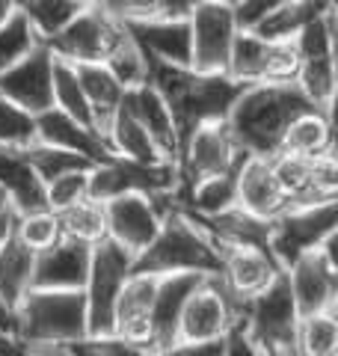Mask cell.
Masks as SVG:
<instances>
[{
    "label": "cell",
    "mask_w": 338,
    "mask_h": 356,
    "mask_svg": "<svg viewBox=\"0 0 338 356\" xmlns=\"http://www.w3.org/2000/svg\"><path fill=\"white\" fill-rule=\"evenodd\" d=\"M145 60L190 69V21H137L122 24Z\"/></svg>",
    "instance_id": "7402d4cb"
},
{
    "label": "cell",
    "mask_w": 338,
    "mask_h": 356,
    "mask_svg": "<svg viewBox=\"0 0 338 356\" xmlns=\"http://www.w3.org/2000/svg\"><path fill=\"white\" fill-rule=\"evenodd\" d=\"M107 143L116 158L122 161H134V163H169L157 146L149 140V134H145L137 122L131 119V113L125 107H119L116 119H113V125L107 131Z\"/></svg>",
    "instance_id": "f1b7e54d"
},
{
    "label": "cell",
    "mask_w": 338,
    "mask_h": 356,
    "mask_svg": "<svg viewBox=\"0 0 338 356\" xmlns=\"http://www.w3.org/2000/svg\"><path fill=\"white\" fill-rule=\"evenodd\" d=\"M246 161V154L241 146L234 143V137L225 128V122H211L193 131L175 161V172H178V184H175V196L182 199L190 187H196L205 178H217L225 172H238Z\"/></svg>",
    "instance_id": "5b68a950"
},
{
    "label": "cell",
    "mask_w": 338,
    "mask_h": 356,
    "mask_svg": "<svg viewBox=\"0 0 338 356\" xmlns=\"http://www.w3.org/2000/svg\"><path fill=\"white\" fill-rule=\"evenodd\" d=\"M65 356H145L137 344H128L116 336H104V339H81L74 344L63 348Z\"/></svg>",
    "instance_id": "7bdbcfd3"
},
{
    "label": "cell",
    "mask_w": 338,
    "mask_h": 356,
    "mask_svg": "<svg viewBox=\"0 0 338 356\" xmlns=\"http://www.w3.org/2000/svg\"><path fill=\"white\" fill-rule=\"evenodd\" d=\"M335 3H330V9L314 18L312 24H306L297 39H294V48H297V57L303 60H321V57H335Z\"/></svg>",
    "instance_id": "74e56055"
},
{
    "label": "cell",
    "mask_w": 338,
    "mask_h": 356,
    "mask_svg": "<svg viewBox=\"0 0 338 356\" xmlns=\"http://www.w3.org/2000/svg\"><path fill=\"white\" fill-rule=\"evenodd\" d=\"M261 356H294V350H276V353H264L261 350Z\"/></svg>",
    "instance_id": "f907efd6"
},
{
    "label": "cell",
    "mask_w": 338,
    "mask_h": 356,
    "mask_svg": "<svg viewBox=\"0 0 338 356\" xmlns=\"http://www.w3.org/2000/svg\"><path fill=\"white\" fill-rule=\"evenodd\" d=\"M0 332L9 339H15V309L6 306L3 297H0Z\"/></svg>",
    "instance_id": "7dc6e473"
},
{
    "label": "cell",
    "mask_w": 338,
    "mask_h": 356,
    "mask_svg": "<svg viewBox=\"0 0 338 356\" xmlns=\"http://www.w3.org/2000/svg\"><path fill=\"white\" fill-rule=\"evenodd\" d=\"M122 24L116 18H110L101 3H86L83 13L77 15L60 36L45 42V48L54 54V60H63L69 65H89L101 63L110 48V42L116 39Z\"/></svg>",
    "instance_id": "5bb4252c"
},
{
    "label": "cell",
    "mask_w": 338,
    "mask_h": 356,
    "mask_svg": "<svg viewBox=\"0 0 338 356\" xmlns=\"http://www.w3.org/2000/svg\"><path fill=\"white\" fill-rule=\"evenodd\" d=\"M33 125H36V143H45V146L72 152V154H81V158L89 161L92 166H101V163L116 158L113 149H110V143L101 137V134L77 125L74 119L63 116L60 110H54V107L39 113L36 119H33Z\"/></svg>",
    "instance_id": "ac0fdd59"
},
{
    "label": "cell",
    "mask_w": 338,
    "mask_h": 356,
    "mask_svg": "<svg viewBox=\"0 0 338 356\" xmlns=\"http://www.w3.org/2000/svg\"><path fill=\"white\" fill-rule=\"evenodd\" d=\"M205 276L196 273H178V276H163L154 294L152 318H149V339L143 344L145 356H157L169 350L172 344H178V321H182L184 303L190 294L202 285Z\"/></svg>",
    "instance_id": "2e32d148"
},
{
    "label": "cell",
    "mask_w": 338,
    "mask_h": 356,
    "mask_svg": "<svg viewBox=\"0 0 338 356\" xmlns=\"http://www.w3.org/2000/svg\"><path fill=\"white\" fill-rule=\"evenodd\" d=\"M241 309L243 303L229 294L220 276H205L184 303L182 321H178V341H223L234 324H241Z\"/></svg>",
    "instance_id": "30bf717a"
},
{
    "label": "cell",
    "mask_w": 338,
    "mask_h": 356,
    "mask_svg": "<svg viewBox=\"0 0 338 356\" xmlns=\"http://www.w3.org/2000/svg\"><path fill=\"white\" fill-rule=\"evenodd\" d=\"M175 184H178V172L172 163H134L113 158L89 170L86 196L98 205L128 193L157 199V196H175Z\"/></svg>",
    "instance_id": "ba28073f"
},
{
    "label": "cell",
    "mask_w": 338,
    "mask_h": 356,
    "mask_svg": "<svg viewBox=\"0 0 338 356\" xmlns=\"http://www.w3.org/2000/svg\"><path fill=\"white\" fill-rule=\"evenodd\" d=\"M15 6L27 18L39 42H51L83 13L86 3L83 0H18Z\"/></svg>",
    "instance_id": "f546056e"
},
{
    "label": "cell",
    "mask_w": 338,
    "mask_h": 356,
    "mask_svg": "<svg viewBox=\"0 0 338 356\" xmlns=\"http://www.w3.org/2000/svg\"><path fill=\"white\" fill-rule=\"evenodd\" d=\"M279 0H229L232 6V18H234V27L238 33H255L261 27V21L273 13Z\"/></svg>",
    "instance_id": "ee69618b"
},
{
    "label": "cell",
    "mask_w": 338,
    "mask_h": 356,
    "mask_svg": "<svg viewBox=\"0 0 338 356\" xmlns=\"http://www.w3.org/2000/svg\"><path fill=\"white\" fill-rule=\"evenodd\" d=\"M338 229V199L323 205L288 208L270 222V255L279 270L291 267L297 259L318 252Z\"/></svg>",
    "instance_id": "8992f818"
},
{
    "label": "cell",
    "mask_w": 338,
    "mask_h": 356,
    "mask_svg": "<svg viewBox=\"0 0 338 356\" xmlns=\"http://www.w3.org/2000/svg\"><path fill=\"white\" fill-rule=\"evenodd\" d=\"M86 339V297L83 291H36L15 309V341L33 348H65Z\"/></svg>",
    "instance_id": "3957f363"
},
{
    "label": "cell",
    "mask_w": 338,
    "mask_h": 356,
    "mask_svg": "<svg viewBox=\"0 0 338 356\" xmlns=\"http://www.w3.org/2000/svg\"><path fill=\"white\" fill-rule=\"evenodd\" d=\"M223 261L220 250L182 208L166 211L161 220L154 241L134 259L131 273L143 276H178V273H196V276H220Z\"/></svg>",
    "instance_id": "7a4b0ae2"
},
{
    "label": "cell",
    "mask_w": 338,
    "mask_h": 356,
    "mask_svg": "<svg viewBox=\"0 0 338 356\" xmlns=\"http://www.w3.org/2000/svg\"><path fill=\"white\" fill-rule=\"evenodd\" d=\"M13 229H15V211H3V214H0V247L13 235Z\"/></svg>",
    "instance_id": "c3c4849f"
},
{
    "label": "cell",
    "mask_w": 338,
    "mask_h": 356,
    "mask_svg": "<svg viewBox=\"0 0 338 356\" xmlns=\"http://www.w3.org/2000/svg\"><path fill=\"white\" fill-rule=\"evenodd\" d=\"M326 9H330V0H318V3L314 0H279L252 36L264 42H294L297 33L314 18H321Z\"/></svg>",
    "instance_id": "4316f807"
},
{
    "label": "cell",
    "mask_w": 338,
    "mask_h": 356,
    "mask_svg": "<svg viewBox=\"0 0 338 356\" xmlns=\"http://www.w3.org/2000/svg\"><path fill=\"white\" fill-rule=\"evenodd\" d=\"M335 238H330L318 252H309L285 267L291 297H294L297 315H335L338 312V261H335Z\"/></svg>",
    "instance_id": "8fae6325"
},
{
    "label": "cell",
    "mask_w": 338,
    "mask_h": 356,
    "mask_svg": "<svg viewBox=\"0 0 338 356\" xmlns=\"http://www.w3.org/2000/svg\"><path fill=\"white\" fill-rule=\"evenodd\" d=\"M157 285H161L157 276L131 273L116 300V312H113V336L128 344H137L140 350L145 339H149V318H152Z\"/></svg>",
    "instance_id": "44dd1931"
},
{
    "label": "cell",
    "mask_w": 338,
    "mask_h": 356,
    "mask_svg": "<svg viewBox=\"0 0 338 356\" xmlns=\"http://www.w3.org/2000/svg\"><path fill=\"white\" fill-rule=\"evenodd\" d=\"M238 27L229 0H196L190 13V72L225 74Z\"/></svg>",
    "instance_id": "9c48e42d"
},
{
    "label": "cell",
    "mask_w": 338,
    "mask_h": 356,
    "mask_svg": "<svg viewBox=\"0 0 338 356\" xmlns=\"http://www.w3.org/2000/svg\"><path fill=\"white\" fill-rule=\"evenodd\" d=\"M175 208L172 196H157L145 199L137 193L116 196L104 202V220H107V241H113L116 247L131 252L134 259L154 241L161 220L166 217V211Z\"/></svg>",
    "instance_id": "7c38bea8"
},
{
    "label": "cell",
    "mask_w": 338,
    "mask_h": 356,
    "mask_svg": "<svg viewBox=\"0 0 338 356\" xmlns=\"http://www.w3.org/2000/svg\"><path fill=\"white\" fill-rule=\"evenodd\" d=\"M101 65L116 77V83L125 89V92L145 83V57H143V51L137 48V42L131 39V33L125 27H122L116 33V39L110 42Z\"/></svg>",
    "instance_id": "d6a6232c"
},
{
    "label": "cell",
    "mask_w": 338,
    "mask_h": 356,
    "mask_svg": "<svg viewBox=\"0 0 338 356\" xmlns=\"http://www.w3.org/2000/svg\"><path fill=\"white\" fill-rule=\"evenodd\" d=\"M241 324L264 353L294 350V332L300 324V315H297L294 297H291L285 270L261 294L246 300L241 309Z\"/></svg>",
    "instance_id": "52a82bcc"
},
{
    "label": "cell",
    "mask_w": 338,
    "mask_h": 356,
    "mask_svg": "<svg viewBox=\"0 0 338 356\" xmlns=\"http://www.w3.org/2000/svg\"><path fill=\"white\" fill-rule=\"evenodd\" d=\"M36 44H42L39 36L33 33L27 18L21 15V9L15 6V13L9 15V21L3 27H0V74H3L9 65H15L21 57H27Z\"/></svg>",
    "instance_id": "f35d334b"
},
{
    "label": "cell",
    "mask_w": 338,
    "mask_h": 356,
    "mask_svg": "<svg viewBox=\"0 0 338 356\" xmlns=\"http://www.w3.org/2000/svg\"><path fill=\"white\" fill-rule=\"evenodd\" d=\"M33 264H36V252L24 247L13 229V235L0 247V297L6 300V306L18 309V303L27 297L33 288Z\"/></svg>",
    "instance_id": "83f0119b"
},
{
    "label": "cell",
    "mask_w": 338,
    "mask_h": 356,
    "mask_svg": "<svg viewBox=\"0 0 338 356\" xmlns=\"http://www.w3.org/2000/svg\"><path fill=\"white\" fill-rule=\"evenodd\" d=\"M276 181L288 199V208L323 205L338 199V166L335 154L330 158H297V154H276L273 161Z\"/></svg>",
    "instance_id": "4fadbf2b"
},
{
    "label": "cell",
    "mask_w": 338,
    "mask_h": 356,
    "mask_svg": "<svg viewBox=\"0 0 338 356\" xmlns=\"http://www.w3.org/2000/svg\"><path fill=\"white\" fill-rule=\"evenodd\" d=\"M54 110H60L63 116L74 119L77 125L95 131L92 110H89L86 98H83V89H81V83H77L74 65L63 63V60H54Z\"/></svg>",
    "instance_id": "e575fe53"
},
{
    "label": "cell",
    "mask_w": 338,
    "mask_h": 356,
    "mask_svg": "<svg viewBox=\"0 0 338 356\" xmlns=\"http://www.w3.org/2000/svg\"><path fill=\"white\" fill-rule=\"evenodd\" d=\"M0 191L6 193L9 205L18 217L36 214V211H48L45 202V184L30 170L21 149L0 146Z\"/></svg>",
    "instance_id": "cb8c5ba5"
},
{
    "label": "cell",
    "mask_w": 338,
    "mask_h": 356,
    "mask_svg": "<svg viewBox=\"0 0 338 356\" xmlns=\"http://www.w3.org/2000/svg\"><path fill=\"white\" fill-rule=\"evenodd\" d=\"M86 187H89V172H69V175L54 178L51 184H45V202H48V211L51 214H60V211L83 202V199H89Z\"/></svg>",
    "instance_id": "b9f144b4"
},
{
    "label": "cell",
    "mask_w": 338,
    "mask_h": 356,
    "mask_svg": "<svg viewBox=\"0 0 338 356\" xmlns=\"http://www.w3.org/2000/svg\"><path fill=\"white\" fill-rule=\"evenodd\" d=\"M13 13H15V0H0V27L6 24Z\"/></svg>",
    "instance_id": "681fc988"
},
{
    "label": "cell",
    "mask_w": 338,
    "mask_h": 356,
    "mask_svg": "<svg viewBox=\"0 0 338 356\" xmlns=\"http://www.w3.org/2000/svg\"><path fill=\"white\" fill-rule=\"evenodd\" d=\"M30 143H36V125L33 116L15 104H9L6 98H0V146L6 149H27Z\"/></svg>",
    "instance_id": "60d3db41"
},
{
    "label": "cell",
    "mask_w": 338,
    "mask_h": 356,
    "mask_svg": "<svg viewBox=\"0 0 338 356\" xmlns=\"http://www.w3.org/2000/svg\"><path fill=\"white\" fill-rule=\"evenodd\" d=\"M220 261H223L220 280L229 288V294L234 300H241V303L261 294L282 273L279 264L273 261V255L252 247H225L220 250Z\"/></svg>",
    "instance_id": "d6986e66"
},
{
    "label": "cell",
    "mask_w": 338,
    "mask_h": 356,
    "mask_svg": "<svg viewBox=\"0 0 338 356\" xmlns=\"http://www.w3.org/2000/svg\"><path fill=\"white\" fill-rule=\"evenodd\" d=\"M15 238L30 247L33 252H42L54 247L56 241H60V222H56V214L51 211H36V214H24L18 217L15 214Z\"/></svg>",
    "instance_id": "ab89813d"
},
{
    "label": "cell",
    "mask_w": 338,
    "mask_h": 356,
    "mask_svg": "<svg viewBox=\"0 0 338 356\" xmlns=\"http://www.w3.org/2000/svg\"><path fill=\"white\" fill-rule=\"evenodd\" d=\"M279 154H297V158H330L335 154V137H332V113L309 110L297 116L285 131Z\"/></svg>",
    "instance_id": "484cf974"
},
{
    "label": "cell",
    "mask_w": 338,
    "mask_h": 356,
    "mask_svg": "<svg viewBox=\"0 0 338 356\" xmlns=\"http://www.w3.org/2000/svg\"><path fill=\"white\" fill-rule=\"evenodd\" d=\"M234 208L264 222H273L282 211H288V199L276 181L273 163L261 158H246L238 172V202H234Z\"/></svg>",
    "instance_id": "ffe728a7"
},
{
    "label": "cell",
    "mask_w": 338,
    "mask_h": 356,
    "mask_svg": "<svg viewBox=\"0 0 338 356\" xmlns=\"http://www.w3.org/2000/svg\"><path fill=\"white\" fill-rule=\"evenodd\" d=\"M223 353V341H205V344H190V341H178L169 350L157 353V356H220Z\"/></svg>",
    "instance_id": "bcb514c9"
},
{
    "label": "cell",
    "mask_w": 338,
    "mask_h": 356,
    "mask_svg": "<svg viewBox=\"0 0 338 356\" xmlns=\"http://www.w3.org/2000/svg\"><path fill=\"white\" fill-rule=\"evenodd\" d=\"M21 152H24V161L30 163V170L36 172V178L42 184H51L54 178L69 175V172H89L92 170V163L83 161L81 154L45 146V143H30V146L21 149Z\"/></svg>",
    "instance_id": "d590c367"
},
{
    "label": "cell",
    "mask_w": 338,
    "mask_h": 356,
    "mask_svg": "<svg viewBox=\"0 0 338 356\" xmlns=\"http://www.w3.org/2000/svg\"><path fill=\"white\" fill-rule=\"evenodd\" d=\"M294 86L303 92V98L321 113H332L335 104V57L321 60H303L300 72L294 77Z\"/></svg>",
    "instance_id": "836d02e7"
},
{
    "label": "cell",
    "mask_w": 338,
    "mask_h": 356,
    "mask_svg": "<svg viewBox=\"0 0 338 356\" xmlns=\"http://www.w3.org/2000/svg\"><path fill=\"white\" fill-rule=\"evenodd\" d=\"M60 222V235L86 243V247H98L101 241H107V220H104V205L92 202V199H83L72 208H65L56 214Z\"/></svg>",
    "instance_id": "1f68e13d"
},
{
    "label": "cell",
    "mask_w": 338,
    "mask_h": 356,
    "mask_svg": "<svg viewBox=\"0 0 338 356\" xmlns=\"http://www.w3.org/2000/svg\"><path fill=\"white\" fill-rule=\"evenodd\" d=\"M0 98L33 119L54 107V54L45 42L0 74Z\"/></svg>",
    "instance_id": "9a60e30c"
},
{
    "label": "cell",
    "mask_w": 338,
    "mask_h": 356,
    "mask_svg": "<svg viewBox=\"0 0 338 356\" xmlns=\"http://www.w3.org/2000/svg\"><path fill=\"white\" fill-rule=\"evenodd\" d=\"M122 107L131 113V119L149 134V140L157 146V152L175 166L178 161V134H175V122L169 107L163 104V98L154 92L149 83H143L137 89H128L122 98Z\"/></svg>",
    "instance_id": "603a6c76"
},
{
    "label": "cell",
    "mask_w": 338,
    "mask_h": 356,
    "mask_svg": "<svg viewBox=\"0 0 338 356\" xmlns=\"http://www.w3.org/2000/svg\"><path fill=\"white\" fill-rule=\"evenodd\" d=\"M74 74H77V83L83 89V98L89 110H92V122H95V131L107 140V131L116 119L119 107H122V98H125V89L116 83L101 63H89V65H74Z\"/></svg>",
    "instance_id": "d4e9b609"
},
{
    "label": "cell",
    "mask_w": 338,
    "mask_h": 356,
    "mask_svg": "<svg viewBox=\"0 0 338 356\" xmlns=\"http://www.w3.org/2000/svg\"><path fill=\"white\" fill-rule=\"evenodd\" d=\"M309 110L314 107L294 83H258L241 92L225 119V128L246 158L273 161L282 152L288 125Z\"/></svg>",
    "instance_id": "6da1fadb"
},
{
    "label": "cell",
    "mask_w": 338,
    "mask_h": 356,
    "mask_svg": "<svg viewBox=\"0 0 338 356\" xmlns=\"http://www.w3.org/2000/svg\"><path fill=\"white\" fill-rule=\"evenodd\" d=\"M294 356H338V318H300L294 332Z\"/></svg>",
    "instance_id": "8d00e7d4"
},
{
    "label": "cell",
    "mask_w": 338,
    "mask_h": 356,
    "mask_svg": "<svg viewBox=\"0 0 338 356\" xmlns=\"http://www.w3.org/2000/svg\"><path fill=\"white\" fill-rule=\"evenodd\" d=\"M92 247L60 238L54 247L36 252L33 264V288L36 291H83Z\"/></svg>",
    "instance_id": "e0dca14e"
},
{
    "label": "cell",
    "mask_w": 338,
    "mask_h": 356,
    "mask_svg": "<svg viewBox=\"0 0 338 356\" xmlns=\"http://www.w3.org/2000/svg\"><path fill=\"white\" fill-rule=\"evenodd\" d=\"M134 267V255L116 247L113 241H101L92 247V261H89L86 276V336L89 339H104L113 336V312L116 300L125 288Z\"/></svg>",
    "instance_id": "277c9868"
},
{
    "label": "cell",
    "mask_w": 338,
    "mask_h": 356,
    "mask_svg": "<svg viewBox=\"0 0 338 356\" xmlns=\"http://www.w3.org/2000/svg\"><path fill=\"white\" fill-rule=\"evenodd\" d=\"M220 356H261V348L250 339V332L243 330V324H234L229 330V336L223 339V353Z\"/></svg>",
    "instance_id": "f6af8a7d"
},
{
    "label": "cell",
    "mask_w": 338,
    "mask_h": 356,
    "mask_svg": "<svg viewBox=\"0 0 338 356\" xmlns=\"http://www.w3.org/2000/svg\"><path fill=\"white\" fill-rule=\"evenodd\" d=\"M270 48L273 44L252 36V33H238L232 44V57L225 74L243 86H258L267 83V69H270Z\"/></svg>",
    "instance_id": "4dcf8cb0"
}]
</instances>
